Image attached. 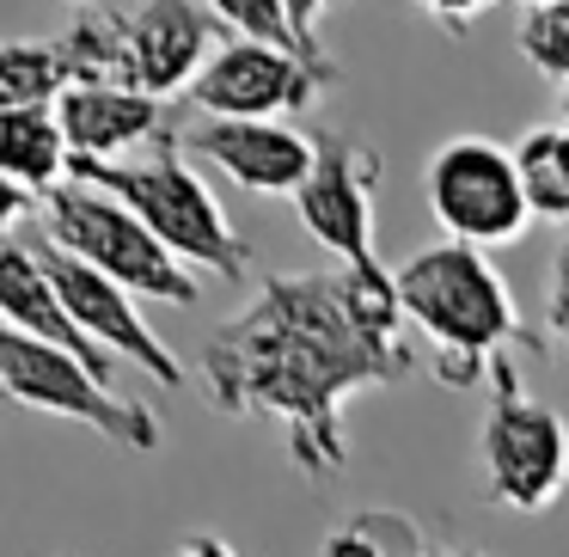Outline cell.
Wrapping results in <instances>:
<instances>
[{
	"label": "cell",
	"mask_w": 569,
	"mask_h": 557,
	"mask_svg": "<svg viewBox=\"0 0 569 557\" xmlns=\"http://www.w3.org/2000/svg\"><path fill=\"white\" fill-rule=\"evenodd\" d=\"M422 361L410 337H386L349 307L343 270L270 276L251 307L214 325L202 349V392L221 417H270L288 435L300 478L349 466L343 398L361 386H398Z\"/></svg>",
	"instance_id": "cell-1"
},
{
	"label": "cell",
	"mask_w": 569,
	"mask_h": 557,
	"mask_svg": "<svg viewBox=\"0 0 569 557\" xmlns=\"http://www.w3.org/2000/svg\"><path fill=\"white\" fill-rule=\"evenodd\" d=\"M74 185H92L104 197H117L123 209H136L153 227L160 246H172L190 270H209L221 282H246L251 251L233 233L221 197L209 190V178L190 166V148L178 129L153 136L129 160H74Z\"/></svg>",
	"instance_id": "cell-2"
},
{
	"label": "cell",
	"mask_w": 569,
	"mask_h": 557,
	"mask_svg": "<svg viewBox=\"0 0 569 557\" xmlns=\"http://www.w3.org/2000/svg\"><path fill=\"white\" fill-rule=\"evenodd\" d=\"M398 307H405V325H417L435 344V356L496 361L502 344L527 337L515 288H508V276L490 263V251L453 246V239L422 246L398 263Z\"/></svg>",
	"instance_id": "cell-3"
},
{
	"label": "cell",
	"mask_w": 569,
	"mask_h": 557,
	"mask_svg": "<svg viewBox=\"0 0 569 557\" xmlns=\"http://www.w3.org/2000/svg\"><path fill=\"white\" fill-rule=\"evenodd\" d=\"M43 221V239L62 251H74L80 263H92L99 276H111L117 288L129 295H148V300H166V307H197V270L178 258L172 246L153 239V227L141 221L136 209H123L117 197L92 185H74L68 178L50 202L38 209Z\"/></svg>",
	"instance_id": "cell-4"
},
{
	"label": "cell",
	"mask_w": 569,
	"mask_h": 557,
	"mask_svg": "<svg viewBox=\"0 0 569 557\" xmlns=\"http://www.w3.org/2000/svg\"><path fill=\"white\" fill-rule=\"evenodd\" d=\"M478 466H483V496L496 508H515V515L551 508L569 484V422L520 386L508 356H496L490 368V405H483V422H478Z\"/></svg>",
	"instance_id": "cell-5"
},
{
	"label": "cell",
	"mask_w": 569,
	"mask_h": 557,
	"mask_svg": "<svg viewBox=\"0 0 569 557\" xmlns=\"http://www.w3.org/2000/svg\"><path fill=\"white\" fill-rule=\"evenodd\" d=\"M422 197H429V215L441 221V233L453 246H478V251L515 246L532 221L515 148H502L490 136L441 141L422 166Z\"/></svg>",
	"instance_id": "cell-6"
},
{
	"label": "cell",
	"mask_w": 569,
	"mask_h": 557,
	"mask_svg": "<svg viewBox=\"0 0 569 557\" xmlns=\"http://www.w3.org/2000/svg\"><path fill=\"white\" fill-rule=\"evenodd\" d=\"M0 386H7L13 405L50 410V417H68V422H87V429L104 435V441L136 447V454H153V447L166 441L160 417H153L148 405L117 398L87 361H74L68 349L38 344V337H19V331L0 337Z\"/></svg>",
	"instance_id": "cell-7"
},
{
	"label": "cell",
	"mask_w": 569,
	"mask_h": 557,
	"mask_svg": "<svg viewBox=\"0 0 569 557\" xmlns=\"http://www.w3.org/2000/svg\"><path fill=\"white\" fill-rule=\"evenodd\" d=\"M337 74L343 68L331 56L227 38L214 50V62L202 68V80L190 87V105L202 117H221V123H282V117L312 111L325 99V87H337Z\"/></svg>",
	"instance_id": "cell-8"
},
{
	"label": "cell",
	"mask_w": 569,
	"mask_h": 557,
	"mask_svg": "<svg viewBox=\"0 0 569 557\" xmlns=\"http://www.w3.org/2000/svg\"><path fill=\"white\" fill-rule=\"evenodd\" d=\"M31 251H38L56 300L74 312V325L92 337V344L111 349V356H123V361H136V368L148 374L153 386H166V392L184 386V361H178L172 349L160 344V331L136 312V295H129V288H117L111 276H99L92 263H80L74 251L50 246V239H31Z\"/></svg>",
	"instance_id": "cell-9"
},
{
	"label": "cell",
	"mask_w": 569,
	"mask_h": 557,
	"mask_svg": "<svg viewBox=\"0 0 569 557\" xmlns=\"http://www.w3.org/2000/svg\"><path fill=\"white\" fill-rule=\"evenodd\" d=\"M117 31H123V87L148 92V99H172L202 80V68L221 50V26L202 0H136L117 7Z\"/></svg>",
	"instance_id": "cell-10"
},
{
	"label": "cell",
	"mask_w": 569,
	"mask_h": 557,
	"mask_svg": "<svg viewBox=\"0 0 569 557\" xmlns=\"http://www.w3.org/2000/svg\"><path fill=\"white\" fill-rule=\"evenodd\" d=\"M373 185H380V153L349 136H319V166L307 190L295 197L307 233L337 258V270L373 263Z\"/></svg>",
	"instance_id": "cell-11"
},
{
	"label": "cell",
	"mask_w": 569,
	"mask_h": 557,
	"mask_svg": "<svg viewBox=\"0 0 569 557\" xmlns=\"http://www.w3.org/2000/svg\"><path fill=\"white\" fill-rule=\"evenodd\" d=\"M197 160H209L227 185L246 197H300L319 166V136H300L295 123H221L202 117L184 136Z\"/></svg>",
	"instance_id": "cell-12"
},
{
	"label": "cell",
	"mask_w": 569,
	"mask_h": 557,
	"mask_svg": "<svg viewBox=\"0 0 569 557\" xmlns=\"http://www.w3.org/2000/svg\"><path fill=\"white\" fill-rule=\"evenodd\" d=\"M0 307H7V331L38 337V344H50V349H68V356L87 361L104 386L117 380V356L92 344V337L74 325V312L56 300L38 251H31V233H7V246H0Z\"/></svg>",
	"instance_id": "cell-13"
},
{
	"label": "cell",
	"mask_w": 569,
	"mask_h": 557,
	"mask_svg": "<svg viewBox=\"0 0 569 557\" xmlns=\"http://www.w3.org/2000/svg\"><path fill=\"white\" fill-rule=\"evenodd\" d=\"M56 117H62L74 160H123L136 141H153L172 129L160 99L129 92V87H68Z\"/></svg>",
	"instance_id": "cell-14"
},
{
	"label": "cell",
	"mask_w": 569,
	"mask_h": 557,
	"mask_svg": "<svg viewBox=\"0 0 569 557\" xmlns=\"http://www.w3.org/2000/svg\"><path fill=\"white\" fill-rule=\"evenodd\" d=\"M0 178L38 202H50L74 178V148L62 136L56 105H13V111H0Z\"/></svg>",
	"instance_id": "cell-15"
},
{
	"label": "cell",
	"mask_w": 569,
	"mask_h": 557,
	"mask_svg": "<svg viewBox=\"0 0 569 557\" xmlns=\"http://www.w3.org/2000/svg\"><path fill=\"white\" fill-rule=\"evenodd\" d=\"M319 557H435L429 533L405 508H356L343 527L325 533Z\"/></svg>",
	"instance_id": "cell-16"
},
{
	"label": "cell",
	"mask_w": 569,
	"mask_h": 557,
	"mask_svg": "<svg viewBox=\"0 0 569 557\" xmlns=\"http://www.w3.org/2000/svg\"><path fill=\"white\" fill-rule=\"evenodd\" d=\"M515 166L527 185L532 215L545 221H569V129L563 123H539L515 141Z\"/></svg>",
	"instance_id": "cell-17"
},
{
	"label": "cell",
	"mask_w": 569,
	"mask_h": 557,
	"mask_svg": "<svg viewBox=\"0 0 569 557\" xmlns=\"http://www.w3.org/2000/svg\"><path fill=\"white\" fill-rule=\"evenodd\" d=\"M74 87L62 43H38V38H13L0 50V105H62V92Z\"/></svg>",
	"instance_id": "cell-18"
},
{
	"label": "cell",
	"mask_w": 569,
	"mask_h": 557,
	"mask_svg": "<svg viewBox=\"0 0 569 557\" xmlns=\"http://www.w3.org/2000/svg\"><path fill=\"white\" fill-rule=\"evenodd\" d=\"M515 43L539 74L563 80L569 87V0H545V7H527L515 26Z\"/></svg>",
	"instance_id": "cell-19"
},
{
	"label": "cell",
	"mask_w": 569,
	"mask_h": 557,
	"mask_svg": "<svg viewBox=\"0 0 569 557\" xmlns=\"http://www.w3.org/2000/svg\"><path fill=\"white\" fill-rule=\"evenodd\" d=\"M214 13V26L233 31V38L251 43H276V50H300L295 38V19H288V0H202ZM307 56V50H300Z\"/></svg>",
	"instance_id": "cell-20"
},
{
	"label": "cell",
	"mask_w": 569,
	"mask_h": 557,
	"mask_svg": "<svg viewBox=\"0 0 569 557\" xmlns=\"http://www.w3.org/2000/svg\"><path fill=\"white\" fill-rule=\"evenodd\" d=\"M545 337H551V349L563 356V368H569V239L557 246V258H551V295H545Z\"/></svg>",
	"instance_id": "cell-21"
},
{
	"label": "cell",
	"mask_w": 569,
	"mask_h": 557,
	"mask_svg": "<svg viewBox=\"0 0 569 557\" xmlns=\"http://www.w3.org/2000/svg\"><path fill=\"white\" fill-rule=\"evenodd\" d=\"M337 7H343V0H288V19H295V38H300L307 56H325L319 26H325V13H337Z\"/></svg>",
	"instance_id": "cell-22"
},
{
	"label": "cell",
	"mask_w": 569,
	"mask_h": 557,
	"mask_svg": "<svg viewBox=\"0 0 569 557\" xmlns=\"http://www.w3.org/2000/svg\"><path fill=\"white\" fill-rule=\"evenodd\" d=\"M405 7H417V13H435V19H441V26L466 31L471 19L483 13V7H496V0H405Z\"/></svg>",
	"instance_id": "cell-23"
},
{
	"label": "cell",
	"mask_w": 569,
	"mask_h": 557,
	"mask_svg": "<svg viewBox=\"0 0 569 557\" xmlns=\"http://www.w3.org/2000/svg\"><path fill=\"white\" fill-rule=\"evenodd\" d=\"M172 557H246V551H239L233 539H221V533L197 527V533H184V539H178V551H172Z\"/></svg>",
	"instance_id": "cell-24"
},
{
	"label": "cell",
	"mask_w": 569,
	"mask_h": 557,
	"mask_svg": "<svg viewBox=\"0 0 569 557\" xmlns=\"http://www.w3.org/2000/svg\"><path fill=\"white\" fill-rule=\"evenodd\" d=\"M557 123H563V129H569V87H563V92H557Z\"/></svg>",
	"instance_id": "cell-25"
},
{
	"label": "cell",
	"mask_w": 569,
	"mask_h": 557,
	"mask_svg": "<svg viewBox=\"0 0 569 557\" xmlns=\"http://www.w3.org/2000/svg\"><path fill=\"white\" fill-rule=\"evenodd\" d=\"M447 557H478V551H447Z\"/></svg>",
	"instance_id": "cell-26"
},
{
	"label": "cell",
	"mask_w": 569,
	"mask_h": 557,
	"mask_svg": "<svg viewBox=\"0 0 569 557\" xmlns=\"http://www.w3.org/2000/svg\"><path fill=\"white\" fill-rule=\"evenodd\" d=\"M520 7H545V0H520Z\"/></svg>",
	"instance_id": "cell-27"
},
{
	"label": "cell",
	"mask_w": 569,
	"mask_h": 557,
	"mask_svg": "<svg viewBox=\"0 0 569 557\" xmlns=\"http://www.w3.org/2000/svg\"><path fill=\"white\" fill-rule=\"evenodd\" d=\"M99 7H104V0H99Z\"/></svg>",
	"instance_id": "cell-28"
}]
</instances>
